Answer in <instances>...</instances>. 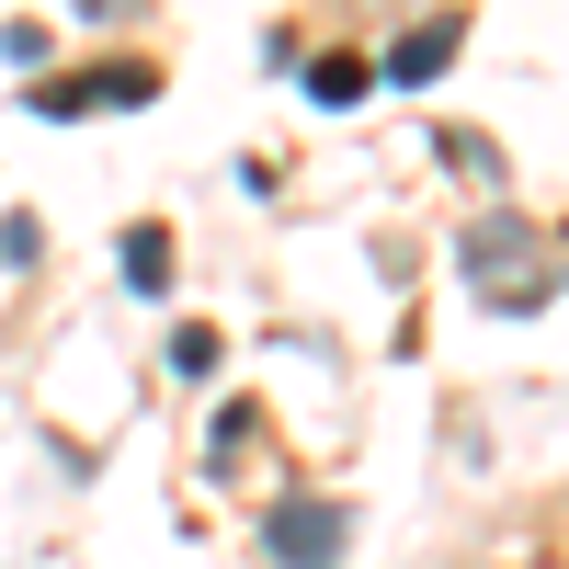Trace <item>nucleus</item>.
I'll return each mask as SVG.
<instances>
[{
    "label": "nucleus",
    "instance_id": "obj_1",
    "mask_svg": "<svg viewBox=\"0 0 569 569\" xmlns=\"http://www.w3.org/2000/svg\"><path fill=\"white\" fill-rule=\"evenodd\" d=\"M342 536H353L342 501H273V525H262V547H273L284 569H330V558H342Z\"/></svg>",
    "mask_w": 569,
    "mask_h": 569
},
{
    "label": "nucleus",
    "instance_id": "obj_2",
    "mask_svg": "<svg viewBox=\"0 0 569 569\" xmlns=\"http://www.w3.org/2000/svg\"><path fill=\"white\" fill-rule=\"evenodd\" d=\"M160 69L149 58H114V69H80V80H46V114H114V103H149Z\"/></svg>",
    "mask_w": 569,
    "mask_h": 569
},
{
    "label": "nucleus",
    "instance_id": "obj_3",
    "mask_svg": "<svg viewBox=\"0 0 569 569\" xmlns=\"http://www.w3.org/2000/svg\"><path fill=\"white\" fill-rule=\"evenodd\" d=\"M126 284H137V297H171V228H126Z\"/></svg>",
    "mask_w": 569,
    "mask_h": 569
},
{
    "label": "nucleus",
    "instance_id": "obj_4",
    "mask_svg": "<svg viewBox=\"0 0 569 569\" xmlns=\"http://www.w3.org/2000/svg\"><path fill=\"white\" fill-rule=\"evenodd\" d=\"M445 58H456V23H410V34L388 46V80H433Z\"/></svg>",
    "mask_w": 569,
    "mask_h": 569
},
{
    "label": "nucleus",
    "instance_id": "obj_5",
    "mask_svg": "<svg viewBox=\"0 0 569 569\" xmlns=\"http://www.w3.org/2000/svg\"><path fill=\"white\" fill-rule=\"evenodd\" d=\"M308 91H319V103H353V91H365V58H342V46L308 58Z\"/></svg>",
    "mask_w": 569,
    "mask_h": 569
}]
</instances>
